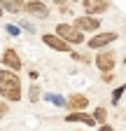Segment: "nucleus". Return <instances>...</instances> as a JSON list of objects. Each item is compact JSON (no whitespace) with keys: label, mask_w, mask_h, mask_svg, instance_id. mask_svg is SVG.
I'll use <instances>...</instances> for the list:
<instances>
[{"label":"nucleus","mask_w":126,"mask_h":131,"mask_svg":"<svg viewBox=\"0 0 126 131\" xmlns=\"http://www.w3.org/2000/svg\"><path fill=\"white\" fill-rule=\"evenodd\" d=\"M54 3H56V5H63V3H66V0H54Z\"/></svg>","instance_id":"obj_20"},{"label":"nucleus","mask_w":126,"mask_h":131,"mask_svg":"<svg viewBox=\"0 0 126 131\" xmlns=\"http://www.w3.org/2000/svg\"><path fill=\"white\" fill-rule=\"evenodd\" d=\"M66 122H84V124H89V126L96 124V119H93L91 115H86L84 110H75V112H70L68 117H66Z\"/></svg>","instance_id":"obj_9"},{"label":"nucleus","mask_w":126,"mask_h":131,"mask_svg":"<svg viewBox=\"0 0 126 131\" xmlns=\"http://www.w3.org/2000/svg\"><path fill=\"white\" fill-rule=\"evenodd\" d=\"M3 63L7 66L9 70H21V66H23V63H21V59H19V54L14 52L12 47H7V49H5V54H3Z\"/></svg>","instance_id":"obj_6"},{"label":"nucleus","mask_w":126,"mask_h":131,"mask_svg":"<svg viewBox=\"0 0 126 131\" xmlns=\"http://www.w3.org/2000/svg\"><path fill=\"white\" fill-rule=\"evenodd\" d=\"M124 63H126V61H124Z\"/></svg>","instance_id":"obj_22"},{"label":"nucleus","mask_w":126,"mask_h":131,"mask_svg":"<svg viewBox=\"0 0 126 131\" xmlns=\"http://www.w3.org/2000/svg\"><path fill=\"white\" fill-rule=\"evenodd\" d=\"M3 12H5V9H3V7H0V16H3Z\"/></svg>","instance_id":"obj_21"},{"label":"nucleus","mask_w":126,"mask_h":131,"mask_svg":"<svg viewBox=\"0 0 126 131\" xmlns=\"http://www.w3.org/2000/svg\"><path fill=\"white\" fill-rule=\"evenodd\" d=\"M23 9L28 14L37 16V19H47V16H49V9H47V5L42 3V0H28V3L23 5Z\"/></svg>","instance_id":"obj_4"},{"label":"nucleus","mask_w":126,"mask_h":131,"mask_svg":"<svg viewBox=\"0 0 126 131\" xmlns=\"http://www.w3.org/2000/svg\"><path fill=\"white\" fill-rule=\"evenodd\" d=\"M7 33H9V35H19V28L14 24H7Z\"/></svg>","instance_id":"obj_18"},{"label":"nucleus","mask_w":126,"mask_h":131,"mask_svg":"<svg viewBox=\"0 0 126 131\" xmlns=\"http://www.w3.org/2000/svg\"><path fill=\"white\" fill-rule=\"evenodd\" d=\"M47 101H52L54 105H66V98H61L56 94H47Z\"/></svg>","instance_id":"obj_14"},{"label":"nucleus","mask_w":126,"mask_h":131,"mask_svg":"<svg viewBox=\"0 0 126 131\" xmlns=\"http://www.w3.org/2000/svg\"><path fill=\"white\" fill-rule=\"evenodd\" d=\"M115 63H117V59H115V54H112V52L98 54V59H96V66H98V70H103V73H110V70L115 68Z\"/></svg>","instance_id":"obj_7"},{"label":"nucleus","mask_w":126,"mask_h":131,"mask_svg":"<svg viewBox=\"0 0 126 131\" xmlns=\"http://www.w3.org/2000/svg\"><path fill=\"white\" fill-rule=\"evenodd\" d=\"M7 110H9V108H7V103H5V101H0V119L7 115Z\"/></svg>","instance_id":"obj_17"},{"label":"nucleus","mask_w":126,"mask_h":131,"mask_svg":"<svg viewBox=\"0 0 126 131\" xmlns=\"http://www.w3.org/2000/svg\"><path fill=\"white\" fill-rule=\"evenodd\" d=\"M84 9L86 14H100L107 9V3L105 0H84Z\"/></svg>","instance_id":"obj_11"},{"label":"nucleus","mask_w":126,"mask_h":131,"mask_svg":"<svg viewBox=\"0 0 126 131\" xmlns=\"http://www.w3.org/2000/svg\"><path fill=\"white\" fill-rule=\"evenodd\" d=\"M0 7L7 12H19L23 7V0H0Z\"/></svg>","instance_id":"obj_12"},{"label":"nucleus","mask_w":126,"mask_h":131,"mask_svg":"<svg viewBox=\"0 0 126 131\" xmlns=\"http://www.w3.org/2000/svg\"><path fill=\"white\" fill-rule=\"evenodd\" d=\"M124 91H126V84H121V87H117V89L112 91V103H117V101H119Z\"/></svg>","instance_id":"obj_15"},{"label":"nucleus","mask_w":126,"mask_h":131,"mask_svg":"<svg viewBox=\"0 0 126 131\" xmlns=\"http://www.w3.org/2000/svg\"><path fill=\"white\" fill-rule=\"evenodd\" d=\"M66 105H68V108H72V110H84V108L89 105V98H86V96H82V94H72L68 101H66Z\"/></svg>","instance_id":"obj_10"},{"label":"nucleus","mask_w":126,"mask_h":131,"mask_svg":"<svg viewBox=\"0 0 126 131\" xmlns=\"http://www.w3.org/2000/svg\"><path fill=\"white\" fill-rule=\"evenodd\" d=\"M105 108H96V110H93V119H98V122H105Z\"/></svg>","instance_id":"obj_16"},{"label":"nucleus","mask_w":126,"mask_h":131,"mask_svg":"<svg viewBox=\"0 0 126 131\" xmlns=\"http://www.w3.org/2000/svg\"><path fill=\"white\" fill-rule=\"evenodd\" d=\"M0 94L5 101H21V80L14 75V70L0 73Z\"/></svg>","instance_id":"obj_1"},{"label":"nucleus","mask_w":126,"mask_h":131,"mask_svg":"<svg viewBox=\"0 0 126 131\" xmlns=\"http://www.w3.org/2000/svg\"><path fill=\"white\" fill-rule=\"evenodd\" d=\"M42 42L49 45L54 52H66V54L70 52V45L63 40V38H58V35H52V33H44V35H42Z\"/></svg>","instance_id":"obj_3"},{"label":"nucleus","mask_w":126,"mask_h":131,"mask_svg":"<svg viewBox=\"0 0 126 131\" xmlns=\"http://www.w3.org/2000/svg\"><path fill=\"white\" fill-rule=\"evenodd\" d=\"M115 40H117V33H98L96 38H91L89 47H91V49H100V47H105V45H110V42H115Z\"/></svg>","instance_id":"obj_8"},{"label":"nucleus","mask_w":126,"mask_h":131,"mask_svg":"<svg viewBox=\"0 0 126 131\" xmlns=\"http://www.w3.org/2000/svg\"><path fill=\"white\" fill-rule=\"evenodd\" d=\"M98 131H115V129H112V126H107V124H103V126H100Z\"/></svg>","instance_id":"obj_19"},{"label":"nucleus","mask_w":126,"mask_h":131,"mask_svg":"<svg viewBox=\"0 0 126 131\" xmlns=\"http://www.w3.org/2000/svg\"><path fill=\"white\" fill-rule=\"evenodd\" d=\"M56 35L63 38L66 42H80V45H82V40H84V33H82L80 28L70 26V24H58V26H56Z\"/></svg>","instance_id":"obj_2"},{"label":"nucleus","mask_w":126,"mask_h":131,"mask_svg":"<svg viewBox=\"0 0 126 131\" xmlns=\"http://www.w3.org/2000/svg\"><path fill=\"white\" fill-rule=\"evenodd\" d=\"M28 96H30V101H33V103H37V101H40V87L33 84V87H30V91H28Z\"/></svg>","instance_id":"obj_13"},{"label":"nucleus","mask_w":126,"mask_h":131,"mask_svg":"<svg viewBox=\"0 0 126 131\" xmlns=\"http://www.w3.org/2000/svg\"><path fill=\"white\" fill-rule=\"evenodd\" d=\"M72 26H75V28H80V30H96V28L100 26V21L96 19V16L86 14V16H77Z\"/></svg>","instance_id":"obj_5"}]
</instances>
